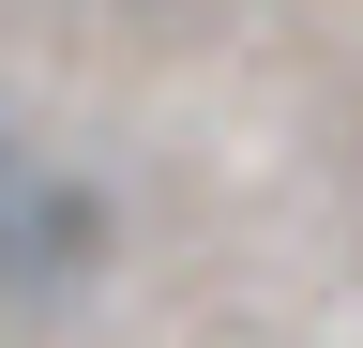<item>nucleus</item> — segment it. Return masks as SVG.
Listing matches in <instances>:
<instances>
[{"label":"nucleus","mask_w":363,"mask_h":348,"mask_svg":"<svg viewBox=\"0 0 363 348\" xmlns=\"http://www.w3.org/2000/svg\"><path fill=\"white\" fill-rule=\"evenodd\" d=\"M106 257H121V212L106 182H76V167H0V303H76V288H106Z\"/></svg>","instance_id":"obj_1"},{"label":"nucleus","mask_w":363,"mask_h":348,"mask_svg":"<svg viewBox=\"0 0 363 348\" xmlns=\"http://www.w3.org/2000/svg\"><path fill=\"white\" fill-rule=\"evenodd\" d=\"M0 167H16V121H0Z\"/></svg>","instance_id":"obj_2"}]
</instances>
